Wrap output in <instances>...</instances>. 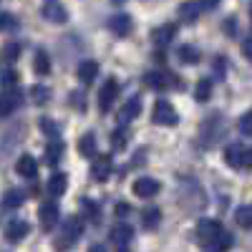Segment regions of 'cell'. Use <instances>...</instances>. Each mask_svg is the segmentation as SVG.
I'll return each mask as SVG.
<instances>
[{
  "label": "cell",
  "instance_id": "1",
  "mask_svg": "<svg viewBox=\"0 0 252 252\" xmlns=\"http://www.w3.org/2000/svg\"><path fill=\"white\" fill-rule=\"evenodd\" d=\"M83 235V222L78 217H66V222H63V229H61V237L56 242V250L63 252V250H68L73 247Z\"/></svg>",
  "mask_w": 252,
  "mask_h": 252
},
{
  "label": "cell",
  "instance_id": "2",
  "mask_svg": "<svg viewBox=\"0 0 252 252\" xmlns=\"http://www.w3.org/2000/svg\"><path fill=\"white\" fill-rule=\"evenodd\" d=\"M152 121H154L157 126H177V121H179V114H177V109L172 106L169 101L159 98V101L154 103V111H152Z\"/></svg>",
  "mask_w": 252,
  "mask_h": 252
},
{
  "label": "cell",
  "instance_id": "3",
  "mask_svg": "<svg viewBox=\"0 0 252 252\" xmlns=\"http://www.w3.org/2000/svg\"><path fill=\"white\" fill-rule=\"evenodd\" d=\"M222 232L224 229L217 220H199V224H197V240L204 242V245H215Z\"/></svg>",
  "mask_w": 252,
  "mask_h": 252
},
{
  "label": "cell",
  "instance_id": "4",
  "mask_svg": "<svg viewBox=\"0 0 252 252\" xmlns=\"http://www.w3.org/2000/svg\"><path fill=\"white\" fill-rule=\"evenodd\" d=\"M177 76L174 73H159V71H149V73H144V86L146 89H152V91H161L166 86H179V81H174Z\"/></svg>",
  "mask_w": 252,
  "mask_h": 252
},
{
  "label": "cell",
  "instance_id": "5",
  "mask_svg": "<svg viewBox=\"0 0 252 252\" xmlns=\"http://www.w3.org/2000/svg\"><path fill=\"white\" fill-rule=\"evenodd\" d=\"M116 98H119V81L111 76V78H106V83H103L101 91H98V109L101 111H109L114 106Z\"/></svg>",
  "mask_w": 252,
  "mask_h": 252
},
{
  "label": "cell",
  "instance_id": "6",
  "mask_svg": "<svg viewBox=\"0 0 252 252\" xmlns=\"http://www.w3.org/2000/svg\"><path fill=\"white\" fill-rule=\"evenodd\" d=\"M38 220H40V227L46 229H53L56 224H58V220H61V212H58V204L56 202H43L38 207Z\"/></svg>",
  "mask_w": 252,
  "mask_h": 252
},
{
  "label": "cell",
  "instance_id": "7",
  "mask_svg": "<svg viewBox=\"0 0 252 252\" xmlns=\"http://www.w3.org/2000/svg\"><path fill=\"white\" fill-rule=\"evenodd\" d=\"M111 169H114L111 157H109V154H101V157H96L94 164H91V179H94V182H106L109 174H111Z\"/></svg>",
  "mask_w": 252,
  "mask_h": 252
},
{
  "label": "cell",
  "instance_id": "8",
  "mask_svg": "<svg viewBox=\"0 0 252 252\" xmlns=\"http://www.w3.org/2000/svg\"><path fill=\"white\" fill-rule=\"evenodd\" d=\"M40 13H43V18L48 20V23H66V20H68V10L63 8L61 3H56V0H48V3H43Z\"/></svg>",
  "mask_w": 252,
  "mask_h": 252
},
{
  "label": "cell",
  "instance_id": "9",
  "mask_svg": "<svg viewBox=\"0 0 252 252\" xmlns=\"http://www.w3.org/2000/svg\"><path fill=\"white\" fill-rule=\"evenodd\" d=\"M134 194L141 197V199H149L154 194H159V182L152 179V177H141L134 182Z\"/></svg>",
  "mask_w": 252,
  "mask_h": 252
},
{
  "label": "cell",
  "instance_id": "10",
  "mask_svg": "<svg viewBox=\"0 0 252 252\" xmlns=\"http://www.w3.org/2000/svg\"><path fill=\"white\" fill-rule=\"evenodd\" d=\"M31 232V224L26 220H10L5 224V237L10 242H20V240H26V235Z\"/></svg>",
  "mask_w": 252,
  "mask_h": 252
},
{
  "label": "cell",
  "instance_id": "11",
  "mask_svg": "<svg viewBox=\"0 0 252 252\" xmlns=\"http://www.w3.org/2000/svg\"><path fill=\"white\" fill-rule=\"evenodd\" d=\"M109 31L116 35H129L131 33V18L126 13H116L109 18Z\"/></svg>",
  "mask_w": 252,
  "mask_h": 252
},
{
  "label": "cell",
  "instance_id": "12",
  "mask_svg": "<svg viewBox=\"0 0 252 252\" xmlns=\"http://www.w3.org/2000/svg\"><path fill=\"white\" fill-rule=\"evenodd\" d=\"M15 172H18L20 177H26V179H35V174H38V161H35L31 154H23V157L15 161Z\"/></svg>",
  "mask_w": 252,
  "mask_h": 252
},
{
  "label": "cell",
  "instance_id": "13",
  "mask_svg": "<svg viewBox=\"0 0 252 252\" xmlns=\"http://www.w3.org/2000/svg\"><path fill=\"white\" fill-rule=\"evenodd\" d=\"M131 237H134L131 224L119 222V224H114V227H111V240H114V245H116V247H126Z\"/></svg>",
  "mask_w": 252,
  "mask_h": 252
},
{
  "label": "cell",
  "instance_id": "14",
  "mask_svg": "<svg viewBox=\"0 0 252 252\" xmlns=\"http://www.w3.org/2000/svg\"><path fill=\"white\" fill-rule=\"evenodd\" d=\"M177 35V26L174 23H164V26H159V28H154L152 31V40L157 46H166V43H172V38Z\"/></svg>",
  "mask_w": 252,
  "mask_h": 252
},
{
  "label": "cell",
  "instance_id": "15",
  "mask_svg": "<svg viewBox=\"0 0 252 252\" xmlns=\"http://www.w3.org/2000/svg\"><path fill=\"white\" fill-rule=\"evenodd\" d=\"M139 111H141V98H139V96H131L129 101L124 103V109L119 111V121H121V124H129L131 119L139 116Z\"/></svg>",
  "mask_w": 252,
  "mask_h": 252
},
{
  "label": "cell",
  "instance_id": "16",
  "mask_svg": "<svg viewBox=\"0 0 252 252\" xmlns=\"http://www.w3.org/2000/svg\"><path fill=\"white\" fill-rule=\"evenodd\" d=\"M61 157H63V141H61V139L48 141V144H46V152H43L46 164H48V166H56V164L61 161Z\"/></svg>",
  "mask_w": 252,
  "mask_h": 252
},
{
  "label": "cell",
  "instance_id": "17",
  "mask_svg": "<svg viewBox=\"0 0 252 252\" xmlns=\"http://www.w3.org/2000/svg\"><path fill=\"white\" fill-rule=\"evenodd\" d=\"M76 76H78L81 83H94V78L98 76V63L96 61H83L76 71Z\"/></svg>",
  "mask_w": 252,
  "mask_h": 252
},
{
  "label": "cell",
  "instance_id": "18",
  "mask_svg": "<svg viewBox=\"0 0 252 252\" xmlns=\"http://www.w3.org/2000/svg\"><path fill=\"white\" fill-rule=\"evenodd\" d=\"M48 189V194L51 197H61V194H66V189H68V177L66 174H53L46 184Z\"/></svg>",
  "mask_w": 252,
  "mask_h": 252
},
{
  "label": "cell",
  "instance_id": "19",
  "mask_svg": "<svg viewBox=\"0 0 252 252\" xmlns=\"http://www.w3.org/2000/svg\"><path fill=\"white\" fill-rule=\"evenodd\" d=\"M242 154H245V146L229 144L227 149H224V161L232 166V169H240V166H242Z\"/></svg>",
  "mask_w": 252,
  "mask_h": 252
},
{
  "label": "cell",
  "instance_id": "20",
  "mask_svg": "<svg viewBox=\"0 0 252 252\" xmlns=\"http://www.w3.org/2000/svg\"><path fill=\"white\" fill-rule=\"evenodd\" d=\"M202 10H204V3H182L179 5V18L184 20V23H194Z\"/></svg>",
  "mask_w": 252,
  "mask_h": 252
},
{
  "label": "cell",
  "instance_id": "21",
  "mask_svg": "<svg viewBox=\"0 0 252 252\" xmlns=\"http://www.w3.org/2000/svg\"><path fill=\"white\" fill-rule=\"evenodd\" d=\"M81 209H83V215H86V220H89L91 224H98V220H101V209H98V204H96L94 199L83 197V199H81Z\"/></svg>",
  "mask_w": 252,
  "mask_h": 252
},
{
  "label": "cell",
  "instance_id": "22",
  "mask_svg": "<svg viewBox=\"0 0 252 252\" xmlns=\"http://www.w3.org/2000/svg\"><path fill=\"white\" fill-rule=\"evenodd\" d=\"M177 58L182 61V63H187V66H197L199 63V51L194 48V46H179V51H177Z\"/></svg>",
  "mask_w": 252,
  "mask_h": 252
},
{
  "label": "cell",
  "instance_id": "23",
  "mask_svg": "<svg viewBox=\"0 0 252 252\" xmlns=\"http://www.w3.org/2000/svg\"><path fill=\"white\" fill-rule=\"evenodd\" d=\"M18 106V94H0V119H5Z\"/></svg>",
  "mask_w": 252,
  "mask_h": 252
},
{
  "label": "cell",
  "instance_id": "24",
  "mask_svg": "<svg viewBox=\"0 0 252 252\" xmlns=\"http://www.w3.org/2000/svg\"><path fill=\"white\" fill-rule=\"evenodd\" d=\"M23 202H26V192H20V189H8L3 194V207L8 209H18Z\"/></svg>",
  "mask_w": 252,
  "mask_h": 252
},
{
  "label": "cell",
  "instance_id": "25",
  "mask_svg": "<svg viewBox=\"0 0 252 252\" xmlns=\"http://www.w3.org/2000/svg\"><path fill=\"white\" fill-rule=\"evenodd\" d=\"M33 71H35L38 76L51 73V58H48L46 51H38V53H35V58H33Z\"/></svg>",
  "mask_w": 252,
  "mask_h": 252
},
{
  "label": "cell",
  "instance_id": "26",
  "mask_svg": "<svg viewBox=\"0 0 252 252\" xmlns=\"http://www.w3.org/2000/svg\"><path fill=\"white\" fill-rule=\"evenodd\" d=\"M78 152H81V157H96V136L83 134L78 139Z\"/></svg>",
  "mask_w": 252,
  "mask_h": 252
},
{
  "label": "cell",
  "instance_id": "27",
  "mask_svg": "<svg viewBox=\"0 0 252 252\" xmlns=\"http://www.w3.org/2000/svg\"><path fill=\"white\" fill-rule=\"evenodd\" d=\"M159 220H161V209H157V207L144 209V227L146 229H157L159 227Z\"/></svg>",
  "mask_w": 252,
  "mask_h": 252
},
{
  "label": "cell",
  "instance_id": "28",
  "mask_svg": "<svg viewBox=\"0 0 252 252\" xmlns=\"http://www.w3.org/2000/svg\"><path fill=\"white\" fill-rule=\"evenodd\" d=\"M209 96H212V81H209V78H202V81L197 83V89H194V98H197L199 103H204Z\"/></svg>",
  "mask_w": 252,
  "mask_h": 252
},
{
  "label": "cell",
  "instance_id": "29",
  "mask_svg": "<svg viewBox=\"0 0 252 252\" xmlns=\"http://www.w3.org/2000/svg\"><path fill=\"white\" fill-rule=\"evenodd\" d=\"M38 126H40V131H43V134H48V136H51V141H53V139H58V126H56V121H53V119H46V116H43V119L38 121Z\"/></svg>",
  "mask_w": 252,
  "mask_h": 252
},
{
  "label": "cell",
  "instance_id": "30",
  "mask_svg": "<svg viewBox=\"0 0 252 252\" xmlns=\"http://www.w3.org/2000/svg\"><path fill=\"white\" fill-rule=\"evenodd\" d=\"M3 58H5L8 63L18 61V58H20V43H15V40H10V43H5V46H3Z\"/></svg>",
  "mask_w": 252,
  "mask_h": 252
},
{
  "label": "cell",
  "instance_id": "31",
  "mask_svg": "<svg viewBox=\"0 0 252 252\" xmlns=\"http://www.w3.org/2000/svg\"><path fill=\"white\" fill-rule=\"evenodd\" d=\"M235 220H237L240 227H252V207H240Z\"/></svg>",
  "mask_w": 252,
  "mask_h": 252
},
{
  "label": "cell",
  "instance_id": "32",
  "mask_svg": "<svg viewBox=\"0 0 252 252\" xmlns=\"http://www.w3.org/2000/svg\"><path fill=\"white\" fill-rule=\"evenodd\" d=\"M237 129H240V134H242V136H252V111H247V114H242V116H240Z\"/></svg>",
  "mask_w": 252,
  "mask_h": 252
},
{
  "label": "cell",
  "instance_id": "33",
  "mask_svg": "<svg viewBox=\"0 0 252 252\" xmlns=\"http://www.w3.org/2000/svg\"><path fill=\"white\" fill-rule=\"evenodd\" d=\"M31 98H33L35 103H46V101L51 98V89H46V86H33V89H31Z\"/></svg>",
  "mask_w": 252,
  "mask_h": 252
},
{
  "label": "cell",
  "instance_id": "34",
  "mask_svg": "<svg viewBox=\"0 0 252 252\" xmlns=\"http://www.w3.org/2000/svg\"><path fill=\"white\" fill-rule=\"evenodd\" d=\"M232 245H235V237L229 235V232H222V235H220V240L215 242L217 252H227V250H232Z\"/></svg>",
  "mask_w": 252,
  "mask_h": 252
},
{
  "label": "cell",
  "instance_id": "35",
  "mask_svg": "<svg viewBox=\"0 0 252 252\" xmlns=\"http://www.w3.org/2000/svg\"><path fill=\"white\" fill-rule=\"evenodd\" d=\"M126 141H129V139H126V131H124V129H116V131L111 134V144H114L116 152L126 149Z\"/></svg>",
  "mask_w": 252,
  "mask_h": 252
},
{
  "label": "cell",
  "instance_id": "36",
  "mask_svg": "<svg viewBox=\"0 0 252 252\" xmlns=\"http://www.w3.org/2000/svg\"><path fill=\"white\" fill-rule=\"evenodd\" d=\"M15 83H18V73L15 71L0 73V86H3V89H15Z\"/></svg>",
  "mask_w": 252,
  "mask_h": 252
},
{
  "label": "cell",
  "instance_id": "37",
  "mask_svg": "<svg viewBox=\"0 0 252 252\" xmlns=\"http://www.w3.org/2000/svg\"><path fill=\"white\" fill-rule=\"evenodd\" d=\"M15 26H18L15 15H10V13H0V31H13Z\"/></svg>",
  "mask_w": 252,
  "mask_h": 252
},
{
  "label": "cell",
  "instance_id": "38",
  "mask_svg": "<svg viewBox=\"0 0 252 252\" xmlns=\"http://www.w3.org/2000/svg\"><path fill=\"white\" fill-rule=\"evenodd\" d=\"M71 103H73V109H86V103H83V94H78V91H73L71 94Z\"/></svg>",
  "mask_w": 252,
  "mask_h": 252
},
{
  "label": "cell",
  "instance_id": "39",
  "mask_svg": "<svg viewBox=\"0 0 252 252\" xmlns=\"http://www.w3.org/2000/svg\"><path fill=\"white\" fill-rule=\"evenodd\" d=\"M129 212H131V207L126 204V202H119V204H116V217H126Z\"/></svg>",
  "mask_w": 252,
  "mask_h": 252
},
{
  "label": "cell",
  "instance_id": "40",
  "mask_svg": "<svg viewBox=\"0 0 252 252\" xmlns=\"http://www.w3.org/2000/svg\"><path fill=\"white\" fill-rule=\"evenodd\" d=\"M242 56H245L247 61H252V38H247L245 43H242Z\"/></svg>",
  "mask_w": 252,
  "mask_h": 252
},
{
  "label": "cell",
  "instance_id": "41",
  "mask_svg": "<svg viewBox=\"0 0 252 252\" xmlns=\"http://www.w3.org/2000/svg\"><path fill=\"white\" fill-rule=\"evenodd\" d=\"M242 166L252 169V146H250V149H245V154H242Z\"/></svg>",
  "mask_w": 252,
  "mask_h": 252
},
{
  "label": "cell",
  "instance_id": "42",
  "mask_svg": "<svg viewBox=\"0 0 252 252\" xmlns=\"http://www.w3.org/2000/svg\"><path fill=\"white\" fill-rule=\"evenodd\" d=\"M235 28H237V23H235V18H229V20H224V31L232 35L235 33Z\"/></svg>",
  "mask_w": 252,
  "mask_h": 252
},
{
  "label": "cell",
  "instance_id": "43",
  "mask_svg": "<svg viewBox=\"0 0 252 252\" xmlns=\"http://www.w3.org/2000/svg\"><path fill=\"white\" fill-rule=\"evenodd\" d=\"M89 252H106V247H103V245H91Z\"/></svg>",
  "mask_w": 252,
  "mask_h": 252
},
{
  "label": "cell",
  "instance_id": "44",
  "mask_svg": "<svg viewBox=\"0 0 252 252\" xmlns=\"http://www.w3.org/2000/svg\"><path fill=\"white\" fill-rule=\"evenodd\" d=\"M119 252H129V250H126V247H119Z\"/></svg>",
  "mask_w": 252,
  "mask_h": 252
},
{
  "label": "cell",
  "instance_id": "45",
  "mask_svg": "<svg viewBox=\"0 0 252 252\" xmlns=\"http://www.w3.org/2000/svg\"><path fill=\"white\" fill-rule=\"evenodd\" d=\"M250 18H252V3H250Z\"/></svg>",
  "mask_w": 252,
  "mask_h": 252
}]
</instances>
